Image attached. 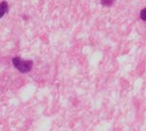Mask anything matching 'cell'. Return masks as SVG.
<instances>
[{"label":"cell","instance_id":"cell-1","mask_svg":"<svg viewBox=\"0 0 146 131\" xmlns=\"http://www.w3.org/2000/svg\"><path fill=\"white\" fill-rule=\"evenodd\" d=\"M13 65L15 66V68L18 69L21 73H28L30 72L32 67H33V62L32 61H24L20 57H15L12 60Z\"/></svg>","mask_w":146,"mask_h":131},{"label":"cell","instance_id":"cell-2","mask_svg":"<svg viewBox=\"0 0 146 131\" xmlns=\"http://www.w3.org/2000/svg\"><path fill=\"white\" fill-rule=\"evenodd\" d=\"M8 9H9V6H8V3L6 1H3L0 3V19L8 12Z\"/></svg>","mask_w":146,"mask_h":131},{"label":"cell","instance_id":"cell-3","mask_svg":"<svg viewBox=\"0 0 146 131\" xmlns=\"http://www.w3.org/2000/svg\"><path fill=\"white\" fill-rule=\"evenodd\" d=\"M113 3H115V0H101V4L103 7H111Z\"/></svg>","mask_w":146,"mask_h":131},{"label":"cell","instance_id":"cell-4","mask_svg":"<svg viewBox=\"0 0 146 131\" xmlns=\"http://www.w3.org/2000/svg\"><path fill=\"white\" fill-rule=\"evenodd\" d=\"M140 17H141V20H143L144 22H146V8L145 9H143L141 11V13H140Z\"/></svg>","mask_w":146,"mask_h":131}]
</instances>
